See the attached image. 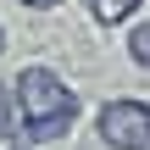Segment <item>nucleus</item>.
<instances>
[{
    "mask_svg": "<svg viewBox=\"0 0 150 150\" xmlns=\"http://www.w3.org/2000/svg\"><path fill=\"white\" fill-rule=\"evenodd\" d=\"M11 83H17V111H22V139L28 145L67 139V128L78 122V95L50 67H22Z\"/></svg>",
    "mask_w": 150,
    "mask_h": 150,
    "instance_id": "obj_1",
    "label": "nucleus"
},
{
    "mask_svg": "<svg viewBox=\"0 0 150 150\" xmlns=\"http://www.w3.org/2000/svg\"><path fill=\"white\" fill-rule=\"evenodd\" d=\"M95 128H100V139L111 150H150V106L145 100H106L100 106V117H95Z\"/></svg>",
    "mask_w": 150,
    "mask_h": 150,
    "instance_id": "obj_2",
    "label": "nucleus"
},
{
    "mask_svg": "<svg viewBox=\"0 0 150 150\" xmlns=\"http://www.w3.org/2000/svg\"><path fill=\"white\" fill-rule=\"evenodd\" d=\"M83 6H89V17H95L100 28H117V22H128L145 0H83Z\"/></svg>",
    "mask_w": 150,
    "mask_h": 150,
    "instance_id": "obj_3",
    "label": "nucleus"
},
{
    "mask_svg": "<svg viewBox=\"0 0 150 150\" xmlns=\"http://www.w3.org/2000/svg\"><path fill=\"white\" fill-rule=\"evenodd\" d=\"M17 83H0V139H11V134H22L17 128Z\"/></svg>",
    "mask_w": 150,
    "mask_h": 150,
    "instance_id": "obj_4",
    "label": "nucleus"
},
{
    "mask_svg": "<svg viewBox=\"0 0 150 150\" xmlns=\"http://www.w3.org/2000/svg\"><path fill=\"white\" fill-rule=\"evenodd\" d=\"M128 56H134V61L150 72V22H139V28L128 33Z\"/></svg>",
    "mask_w": 150,
    "mask_h": 150,
    "instance_id": "obj_5",
    "label": "nucleus"
},
{
    "mask_svg": "<svg viewBox=\"0 0 150 150\" xmlns=\"http://www.w3.org/2000/svg\"><path fill=\"white\" fill-rule=\"evenodd\" d=\"M17 6H28V11H50V6H61V0H17Z\"/></svg>",
    "mask_w": 150,
    "mask_h": 150,
    "instance_id": "obj_6",
    "label": "nucleus"
},
{
    "mask_svg": "<svg viewBox=\"0 0 150 150\" xmlns=\"http://www.w3.org/2000/svg\"><path fill=\"white\" fill-rule=\"evenodd\" d=\"M0 56H6V28H0Z\"/></svg>",
    "mask_w": 150,
    "mask_h": 150,
    "instance_id": "obj_7",
    "label": "nucleus"
}]
</instances>
